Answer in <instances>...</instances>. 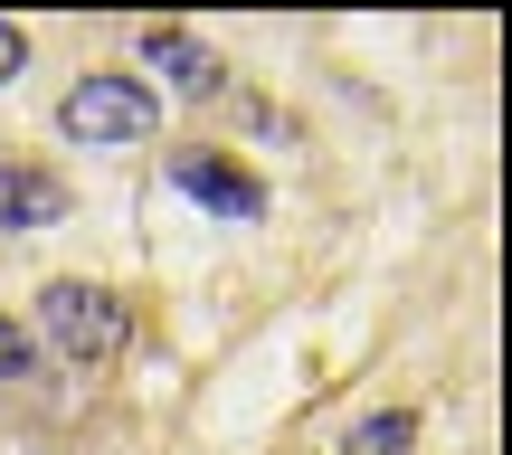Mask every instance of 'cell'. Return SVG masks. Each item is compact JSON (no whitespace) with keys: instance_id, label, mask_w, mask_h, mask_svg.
I'll use <instances>...</instances> for the list:
<instances>
[{"instance_id":"7a4b0ae2","label":"cell","mask_w":512,"mask_h":455,"mask_svg":"<svg viewBox=\"0 0 512 455\" xmlns=\"http://www.w3.org/2000/svg\"><path fill=\"white\" fill-rule=\"evenodd\" d=\"M38 332H48L67 361H105V351L124 342V304H114L105 285H48L38 294Z\"/></svg>"},{"instance_id":"5b68a950","label":"cell","mask_w":512,"mask_h":455,"mask_svg":"<svg viewBox=\"0 0 512 455\" xmlns=\"http://www.w3.org/2000/svg\"><path fill=\"white\" fill-rule=\"evenodd\" d=\"M143 48H152V67H171V86H181V95H209V86H219V57H209L200 38H181V29H152Z\"/></svg>"},{"instance_id":"ba28073f","label":"cell","mask_w":512,"mask_h":455,"mask_svg":"<svg viewBox=\"0 0 512 455\" xmlns=\"http://www.w3.org/2000/svg\"><path fill=\"white\" fill-rule=\"evenodd\" d=\"M19 67H29V38H19V29H10V19H0V86H10V76H19Z\"/></svg>"},{"instance_id":"3957f363","label":"cell","mask_w":512,"mask_h":455,"mask_svg":"<svg viewBox=\"0 0 512 455\" xmlns=\"http://www.w3.org/2000/svg\"><path fill=\"white\" fill-rule=\"evenodd\" d=\"M171 181L200 209H228V219H256V209H266V181L238 171V162H219V152H171Z\"/></svg>"},{"instance_id":"8992f818","label":"cell","mask_w":512,"mask_h":455,"mask_svg":"<svg viewBox=\"0 0 512 455\" xmlns=\"http://www.w3.org/2000/svg\"><path fill=\"white\" fill-rule=\"evenodd\" d=\"M408 446H418V418L408 408H380V418L351 427V455H408Z\"/></svg>"},{"instance_id":"6da1fadb","label":"cell","mask_w":512,"mask_h":455,"mask_svg":"<svg viewBox=\"0 0 512 455\" xmlns=\"http://www.w3.org/2000/svg\"><path fill=\"white\" fill-rule=\"evenodd\" d=\"M162 124V105H152V86H133V76H86V86L57 105V133L67 143H143V133Z\"/></svg>"},{"instance_id":"277c9868","label":"cell","mask_w":512,"mask_h":455,"mask_svg":"<svg viewBox=\"0 0 512 455\" xmlns=\"http://www.w3.org/2000/svg\"><path fill=\"white\" fill-rule=\"evenodd\" d=\"M48 219H67V190H57V171L0 162V228H48Z\"/></svg>"},{"instance_id":"52a82bcc","label":"cell","mask_w":512,"mask_h":455,"mask_svg":"<svg viewBox=\"0 0 512 455\" xmlns=\"http://www.w3.org/2000/svg\"><path fill=\"white\" fill-rule=\"evenodd\" d=\"M19 370H38V342L19 323H0V380H19Z\"/></svg>"}]
</instances>
